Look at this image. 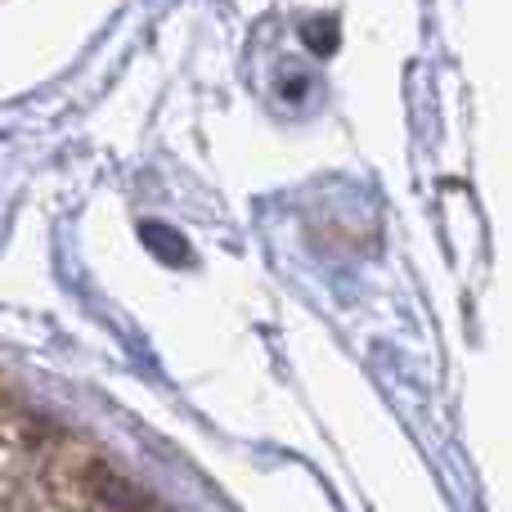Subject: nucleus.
<instances>
[{
	"label": "nucleus",
	"instance_id": "1",
	"mask_svg": "<svg viewBox=\"0 0 512 512\" xmlns=\"http://www.w3.org/2000/svg\"><path fill=\"white\" fill-rule=\"evenodd\" d=\"M144 243H149L158 256H167V261H185L189 248L176 239V230H167V225H144Z\"/></svg>",
	"mask_w": 512,
	"mask_h": 512
},
{
	"label": "nucleus",
	"instance_id": "2",
	"mask_svg": "<svg viewBox=\"0 0 512 512\" xmlns=\"http://www.w3.org/2000/svg\"><path fill=\"white\" fill-rule=\"evenodd\" d=\"M306 36L319 45V54L333 50V23H319V27H306Z\"/></svg>",
	"mask_w": 512,
	"mask_h": 512
}]
</instances>
